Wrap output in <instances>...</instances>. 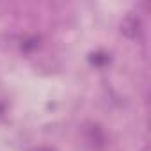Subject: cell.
Segmentation results:
<instances>
[{
	"label": "cell",
	"instance_id": "obj_1",
	"mask_svg": "<svg viewBox=\"0 0 151 151\" xmlns=\"http://www.w3.org/2000/svg\"><path fill=\"white\" fill-rule=\"evenodd\" d=\"M121 32L128 39H137L142 32V23L137 16H126L124 22L121 23Z\"/></svg>",
	"mask_w": 151,
	"mask_h": 151
},
{
	"label": "cell",
	"instance_id": "obj_2",
	"mask_svg": "<svg viewBox=\"0 0 151 151\" xmlns=\"http://www.w3.org/2000/svg\"><path fill=\"white\" fill-rule=\"evenodd\" d=\"M37 46H39V39L37 37H30V39H27L23 43V50H34Z\"/></svg>",
	"mask_w": 151,
	"mask_h": 151
},
{
	"label": "cell",
	"instance_id": "obj_3",
	"mask_svg": "<svg viewBox=\"0 0 151 151\" xmlns=\"http://www.w3.org/2000/svg\"><path fill=\"white\" fill-rule=\"evenodd\" d=\"M93 62H96V64H105V62H109V57L103 55V53H96V55H93Z\"/></svg>",
	"mask_w": 151,
	"mask_h": 151
},
{
	"label": "cell",
	"instance_id": "obj_4",
	"mask_svg": "<svg viewBox=\"0 0 151 151\" xmlns=\"http://www.w3.org/2000/svg\"><path fill=\"white\" fill-rule=\"evenodd\" d=\"M37 151H50V149H37Z\"/></svg>",
	"mask_w": 151,
	"mask_h": 151
}]
</instances>
